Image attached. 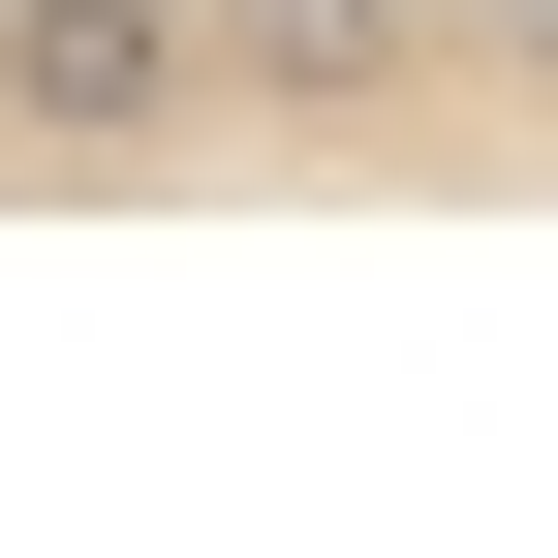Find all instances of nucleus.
I'll return each mask as SVG.
<instances>
[{
	"label": "nucleus",
	"instance_id": "obj_1",
	"mask_svg": "<svg viewBox=\"0 0 558 558\" xmlns=\"http://www.w3.org/2000/svg\"><path fill=\"white\" fill-rule=\"evenodd\" d=\"M186 124H218L186 0H0V156H186Z\"/></svg>",
	"mask_w": 558,
	"mask_h": 558
},
{
	"label": "nucleus",
	"instance_id": "obj_2",
	"mask_svg": "<svg viewBox=\"0 0 558 558\" xmlns=\"http://www.w3.org/2000/svg\"><path fill=\"white\" fill-rule=\"evenodd\" d=\"M186 32H218V124H341L435 62V0H186Z\"/></svg>",
	"mask_w": 558,
	"mask_h": 558
}]
</instances>
